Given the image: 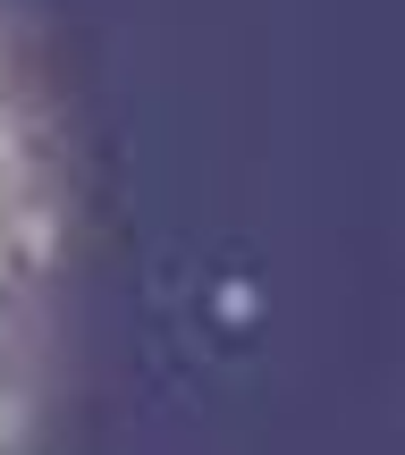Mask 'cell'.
Wrapping results in <instances>:
<instances>
[{
	"label": "cell",
	"instance_id": "obj_1",
	"mask_svg": "<svg viewBox=\"0 0 405 455\" xmlns=\"http://www.w3.org/2000/svg\"><path fill=\"white\" fill-rule=\"evenodd\" d=\"M43 321H51V186L26 118V84L9 68V34H0V455H26Z\"/></svg>",
	"mask_w": 405,
	"mask_h": 455
}]
</instances>
